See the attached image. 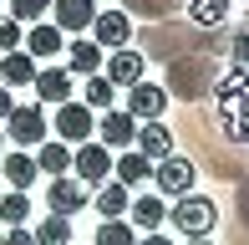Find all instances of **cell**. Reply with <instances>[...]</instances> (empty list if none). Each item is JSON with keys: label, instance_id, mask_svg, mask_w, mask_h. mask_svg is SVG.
<instances>
[{"label": "cell", "instance_id": "6da1fadb", "mask_svg": "<svg viewBox=\"0 0 249 245\" xmlns=\"http://www.w3.org/2000/svg\"><path fill=\"white\" fill-rule=\"evenodd\" d=\"M168 220H173V225L183 230V235H209V230L219 225V204L188 189V194H178V204L168 209Z\"/></svg>", "mask_w": 249, "mask_h": 245}, {"label": "cell", "instance_id": "7a4b0ae2", "mask_svg": "<svg viewBox=\"0 0 249 245\" xmlns=\"http://www.w3.org/2000/svg\"><path fill=\"white\" fill-rule=\"evenodd\" d=\"M51 133H56L61 143H71V148H76V143H87V138L97 133V118H92V107H87V102H71V97H66V102H56Z\"/></svg>", "mask_w": 249, "mask_h": 245}, {"label": "cell", "instance_id": "3957f363", "mask_svg": "<svg viewBox=\"0 0 249 245\" xmlns=\"http://www.w3.org/2000/svg\"><path fill=\"white\" fill-rule=\"evenodd\" d=\"M5 133H10V143H20V148H36V143H46L51 122L41 113V102H31V107H10L5 113Z\"/></svg>", "mask_w": 249, "mask_h": 245}, {"label": "cell", "instance_id": "277c9868", "mask_svg": "<svg viewBox=\"0 0 249 245\" xmlns=\"http://www.w3.org/2000/svg\"><path fill=\"white\" fill-rule=\"evenodd\" d=\"M71 169H76V179L82 184H107L112 179V148L107 143H76L71 148Z\"/></svg>", "mask_w": 249, "mask_h": 245}, {"label": "cell", "instance_id": "5b68a950", "mask_svg": "<svg viewBox=\"0 0 249 245\" xmlns=\"http://www.w3.org/2000/svg\"><path fill=\"white\" fill-rule=\"evenodd\" d=\"M194 159H183V153H168V159H158L153 163V179H158V194H188L194 189Z\"/></svg>", "mask_w": 249, "mask_h": 245}, {"label": "cell", "instance_id": "8992f818", "mask_svg": "<svg viewBox=\"0 0 249 245\" xmlns=\"http://www.w3.org/2000/svg\"><path fill=\"white\" fill-rule=\"evenodd\" d=\"M132 138H138V118H132L127 107H107V113L97 118V143H107L112 153L132 148Z\"/></svg>", "mask_w": 249, "mask_h": 245}, {"label": "cell", "instance_id": "52a82bcc", "mask_svg": "<svg viewBox=\"0 0 249 245\" xmlns=\"http://www.w3.org/2000/svg\"><path fill=\"white\" fill-rule=\"evenodd\" d=\"M163 107H168V87L148 82V77H138V82L127 87V113L138 118V122H148V118H163Z\"/></svg>", "mask_w": 249, "mask_h": 245}, {"label": "cell", "instance_id": "ba28073f", "mask_svg": "<svg viewBox=\"0 0 249 245\" xmlns=\"http://www.w3.org/2000/svg\"><path fill=\"white\" fill-rule=\"evenodd\" d=\"M51 20L61 31H71V36H82L97 20V0H51Z\"/></svg>", "mask_w": 249, "mask_h": 245}, {"label": "cell", "instance_id": "9c48e42d", "mask_svg": "<svg viewBox=\"0 0 249 245\" xmlns=\"http://www.w3.org/2000/svg\"><path fill=\"white\" fill-rule=\"evenodd\" d=\"M92 41L97 46H127L132 41V20H127V10H97V20H92Z\"/></svg>", "mask_w": 249, "mask_h": 245}, {"label": "cell", "instance_id": "30bf717a", "mask_svg": "<svg viewBox=\"0 0 249 245\" xmlns=\"http://www.w3.org/2000/svg\"><path fill=\"white\" fill-rule=\"evenodd\" d=\"M20 46L31 51V57H56V51H66V31L56 26V20H31V31H26V41Z\"/></svg>", "mask_w": 249, "mask_h": 245}, {"label": "cell", "instance_id": "8fae6325", "mask_svg": "<svg viewBox=\"0 0 249 245\" xmlns=\"http://www.w3.org/2000/svg\"><path fill=\"white\" fill-rule=\"evenodd\" d=\"M46 204L56 215H76V209H87V184L82 179H66V174H56L51 189H46Z\"/></svg>", "mask_w": 249, "mask_h": 245}, {"label": "cell", "instance_id": "7c38bea8", "mask_svg": "<svg viewBox=\"0 0 249 245\" xmlns=\"http://www.w3.org/2000/svg\"><path fill=\"white\" fill-rule=\"evenodd\" d=\"M132 148L148 153V159L158 163V159H168V153H173V133H168L158 118H148V122H138V138H132Z\"/></svg>", "mask_w": 249, "mask_h": 245}, {"label": "cell", "instance_id": "4fadbf2b", "mask_svg": "<svg viewBox=\"0 0 249 245\" xmlns=\"http://www.w3.org/2000/svg\"><path fill=\"white\" fill-rule=\"evenodd\" d=\"M36 153H26V148H16V153H5V159H0V179H5L10 189H31L36 184Z\"/></svg>", "mask_w": 249, "mask_h": 245}, {"label": "cell", "instance_id": "5bb4252c", "mask_svg": "<svg viewBox=\"0 0 249 245\" xmlns=\"http://www.w3.org/2000/svg\"><path fill=\"white\" fill-rule=\"evenodd\" d=\"M0 82H5V87H31V82H36V57H31L26 46L5 51V57H0Z\"/></svg>", "mask_w": 249, "mask_h": 245}, {"label": "cell", "instance_id": "9a60e30c", "mask_svg": "<svg viewBox=\"0 0 249 245\" xmlns=\"http://www.w3.org/2000/svg\"><path fill=\"white\" fill-rule=\"evenodd\" d=\"M127 220H132V230H163V220H168L163 194H138L127 204Z\"/></svg>", "mask_w": 249, "mask_h": 245}, {"label": "cell", "instance_id": "2e32d148", "mask_svg": "<svg viewBox=\"0 0 249 245\" xmlns=\"http://www.w3.org/2000/svg\"><path fill=\"white\" fill-rule=\"evenodd\" d=\"M112 174H117L127 189H132V184H148V179H153V159H148V153H138V148H122L117 159H112Z\"/></svg>", "mask_w": 249, "mask_h": 245}, {"label": "cell", "instance_id": "e0dca14e", "mask_svg": "<svg viewBox=\"0 0 249 245\" xmlns=\"http://www.w3.org/2000/svg\"><path fill=\"white\" fill-rule=\"evenodd\" d=\"M102 77H107L112 87H132V82L142 77V57H138V51H127V46H117V51L107 57V72H102Z\"/></svg>", "mask_w": 249, "mask_h": 245}, {"label": "cell", "instance_id": "ac0fdd59", "mask_svg": "<svg viewBox=\"0 0 249 245\" xmlns=\"http://www.w3.org/2000/svg\"><path fill=\"white\" fill-rule=\"evenodd\" d=\"M36 97L41 102H66V97H71V72H66V66H46V72H36Z\"/></svg>", "mask_w": 249, "mask_h": 245}, {"label": "cell", "instance_id": "d6986e66", "mask_svg": "<svg viewBox=\"0 0 249 245\" xmlns=\"http://www.w3.org/2000/svg\"><path fill=\"white\" fill-rule=\"evenodd\" d=\"M127 204H132V194H127V184H122V179L97 184V215H102V220H122V215H127Z\"/></svg>", "mask_w": 249, "mask_h": 245}, {"label": "cell", "instance_id": "ffe728a7", "mask_svg": "<svg viewBox=\"0 0 249 245\" xmlns=\"http://www.w3.org/2000/svg\"><path fill=\"white\" fill-rule=\"evenodd\" d=\"M36 169L41 174H66L71 169V143H61V138H46V143H36Z\"/></svg>", "mask_w": 249, "mask_h": 245}, {"label": "cell", "instance_id": "44dd1931", "mask_svg": "<svg viewBox=\"0 0 249 245\" xmlns=\"http://www.w3.org/2000/svg\"><path fill=\"white\" fill-rule=\"evenodd\" d=\"M66 72H82V77L102 72V46H97V41H82V36H76L71 46H66Z\"/></svg>", "mask_w": 249, "mask_h": 245}, {"label": "cell", "instance_id": "7402d4cb", "mask_svg": "<svg viewBox=\"0 0 249 245\" xmlns=\"http://www.w3.org/2000/svg\"><path fill=\"white\" fill-rule=\"evenodd\" d=\"M36 245H71V215H51L36 225Z\"/></svg>", "mask_w": 249, "mask_h": 245}, {"label": "cell", "instance_id": "603a6c76", "mask_svg": "<svg viewBox=\"0 0 249 245\" xmlns=\"http://www.w3.org/2000/svg\"><path fill=\"white\" fill-rule=\"evenodd\" d=\"M112 97H117V87H112L102 72H92V77H87V87H82V102L92 107V113H107V107H112Z\"/></svg>", "mask_w": 249, "mask_h": 245}, {"label": "cell", "instance_id": "cb8c5ba5", "mask_svg": "<svg viewBox=\"0 0 249 245\" xmlns=\"http://www.w3.org/2000/svg\"><path fill=\"white\" fill-rule=\"evenodd\" d=\"M92 245H138V230H132V220H102Z\"/></svg>", "mask_w": 249, "mask_h": 245}, {"label": "cell", "instance_id": "d4e9b609", "mask_svg": "<svg viewBox=\"0 0 249 245\" xmlns=\"http://www.w3.org/2000/svg\"><path fill=\"white\" fill-rule=\"evenodd\" d=\"M26 215H31V194H26V189L0 194V220H5V225H26Z\"/></svg>", "mask_w": 249, "mask_h": 245}, {"label": "cell", "instance_id": "484cf974", "mask_svg": "<svg viewBox=\"0 0 249 245\" xmlns=\"http://www.w3.org/2000/svg\"><path fill=\"white\" fill-rule=\"evenodd\" d=\"M229 5L234 0H188V16L198 26H219V20H229Z\"/></svg>", "mask_w": 249, "mask_h": 245}, {"label": "cell", "instance_id": "4316f807", "mask_svg": "<svg viewBox=\"0 0 249 245\" xmlns=\"http://www.w3.org/2000/svg\"><path fill=\"white\" fill-rule=\"evenodd\" d=\"M10 16H16L20 26H31V20H46V16H51V0H10Z\"/></svg>", "mask_w": 249, "mask_h": 245}, {"label": "cell", "instance_id": "83f0119b", "mask_svg": "<svg viewBox=\"0 0 249 245\" xmlns=\"http://www.w3.org/2000/svg\"><path fill=\"white\" fill-rule=\"evenodd\" d=\"M20 41H26V31H20L16 16H0V51H16Z\"/></svg>", "mask_w": 249, "mask_h": 245}, {"label": "cell", "instance_id": "f1b7e54d", "mask_svg": "<svg viewBox=\"0 0 249 245\" xmlns=\"http://www.w3.org/2000/svg\"><path fill=\"white\" fill-rule=\"evenodd\" d=\"M127 5L138 10V16H153V20H158V16H168V10H173L178 0H127Z\"/></svg>", "mask_w": 249, "mask_h": 245}, {"label": "cell", "instance_id": "f546056e", "mask_svg": "<svg viewBox=\"0 0 249 245\" xmlns=\"http://www.w3.org/2000/svg\"><path fill=\"white\" fill-rule=\"evenodd\" d=\"M0 245H36V230H26V225H10Z\"/></svg>", "mask_w": 249, "mask_h": 245}, {"label": "cell", "instance_id": "4dcf8cb0", "mask_svg": "<svg viewBox=\"0 0 249 245\" xmlns=\"http://www.w3.org/2000/svg\"><path fill=\"white\" fill-rule=\"evenodd\" d=\"M138 245H173V240H168L163 230H142V240H138Z\"/></svg>", "mask_w": 249, "mask_h": 245}, {"label": "cell", "instance_id": "1f68e13d", "mask_svg": "<svg viewBox=\"0 0 249 245\" xmlns=\"http://www.w3.org/2000/svg\"><path fill=\"white\" fill-rule=\"evenodd\" d=\"M10 107H16V97H10V87H0V122H5Z\"/></svg>", "mask_w": 249, "mask_h": 245}, {"label": "cell", "instance_id": "d6a6232c", "mask_svg": "<svg viewBox=\"0 0 249 245\" xmlns=\"http://www.w3.org/2000/svg\"><path fill=\"white\" fill-rule=\"evenodd\" d=\"M183 245H213L209 235H183Z\"/></svg>", "mask_w": 249, "mask_h": 245}, {"label": "cell", "instance_id": "836d02e7", "mask_svg": "<svg viewBox=\"0 0 249 245\" xmlns=\"http://www.w3.org/2000/svg\"><path fill=\"white\" fill-rule=\"evenodd\" d=\"M0 148H5V128H0Z\"/></svg>", "mask_w": 249, "mask_h": 245}]
</instances>
